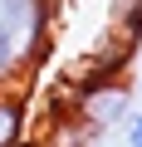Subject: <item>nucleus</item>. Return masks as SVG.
Here are the masks:
<instances>
[{
    "mask_svg": "<svg viewBox=\"0 0 142 147\" xmlns=\"http://www.w3.org/2000/svg\"><path fill=\"white\" fill-rule=\"evenodd\" d=\"M30 88L25 84H10V88H0V147H20L30 137Z\"/></svg>",
    "mask_w": 142,
    "mask_h": 147,
    "instance_id": "3",
    "label": "nucleus"
},
{
    "mask_svg": "<svg viewBox=\"0 0 142 147\" xmlns=\"http://www.w3.org/2000/svg\"><path fill=\"white\" fill-rule=\"evenodd\" d=\"M20 147H44V137H25V142H20Z\"/></svg>",
    "mask_w": 142,
    "mask_h": 147,
    "instance_id": "5",
    "label": "nucleus"
},
{
    "mask_svg": "<svg viewBox=\"0 0 142 147\" xmlns=\"http://www.w3.org/2000/svg\"><path fill=\"white\" fill-rule=\"evenodd\" d=\"M127 113H132V93L118 79H88L74 98V118L83 132H108V127L127 123Z\"/></svg>",
    "mask_w": 142,
    "mask_h": 147,
    "instance_id": "2",
    "label": "nucleus"
},
{
    "mask_svg": "<svg viewBox=\"0 0 142 147\" xmlns=\"http://www.w3.org/2000/svg\"><path fill=\"white\" fill-rule=\"evenodd\" d=\"M44 44V0L30 10H0V88L25 84V74Z\"/></svg>",
    "mask_w": 142,
    "mask_h": 147,
    "instance_id": "1",
    "label": "nucleus"
},
{
    "mask_svg": "<svg viewBox=\"0 0 142 147\" xmlns=\"http://www.w3.org/2000/svg\"><path fill=\"white\" fill-rule=\"evenodd\" d=\"M122 142H127V147H142V113H127V123H122Z\"/></svg>",
    "mask_w": 142,
    "mask_h": 147,
    "instance_id": "4",
    "label": "nucleus"
}]
</instances>
